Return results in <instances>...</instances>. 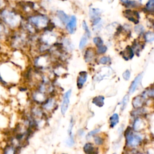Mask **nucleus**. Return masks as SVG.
<instances>
[{
  "label": "nucleus",
  "mask_w": 154,
  "mask_h": 154,
  "mask_svg": "<svg viewBox=\"0 0 154 154\" xmlns=\"http://www.w3.org/2000/svg\"><path fill=\"white\" fill-rule=\"evenodd\" d=\"M12 30L3 22L0 21V42H5L8 40Z\"/></svg>",
  "instance_id": "5"
},
{
  "label": "nucleus",
  "mask_w": 154,
  "mask_h": 154,
  "mask_svg": "<svg viewBox=\"0 0 154 154\" xmlns=\"http://www.w3.org/2000/svg\"><path fill=\"white\" fill-rule=\"evenodd\" d=\"M99 14H100V12H99L98 9L92 8L91 10H90V17L92 18V19H95V18L98 17Z\"/></svg>",
  "instance_id": "22"
},
{
  "label": "nucleus",
  "mask_w": 154,
  "mask_h": 154,
  "mask_svg": "<svg viewBox=\"0 0 154 154\" xmlns=\"http://www.w3.org/2000/svg\"><path fill=\"white\" fill-rule=\"evenodd\" d=\"M57 16L60 19V20L64 24H66L69 21V16L63 11L59 10L57 12Z\"/></svg>",
  "instance_id": "19"
},
{
  "label": "nucleus",
  "mask_w": 154,
  "mask_h": 154,
  "mask_svg": "<svg viewBox=\"0 0 154 154\" xmlns=\"http://www.w3.org/2000/svg\"><path fill=\"white\" fill-rule=\"evenodd\" d=\"M123 78L126 81H128L130 79V77H131V72L129 70H125L123 73Z\"/></svg>",
  "instance_id": "29"
},
{
  "label": "nucleus",
  "mask_w": 154,
  "mask_h": 154,
  "mask_svg": "<svg viewBox=\"0 0 154 154\" xmlns=\"http://www.w3.org/2000/svg\"><path fill=\"white\" fill-rule=\"evenodd\" d=\"M93 42L98 47H101L102 46V45H103V40H102L101 38H99V37L95 38L93 39Z\"/></svg>",
  "instance_id": "28"
},
{
  "label": "nucleus",
  "mask_w": 154,
  "mask_h": 154,
  "mask_svg": "<svg viewBox=\"0 0 154 154\" xmlns=\"http://www.w3.org/2000/svg\"><path fill=\"white\" fill-rule=\"evenodd\" d=\"M99 131H100V129H96V130H95L92 131H90L87 134V138H90V137L93 136V135H95L96 134H97Z\"/></svg>",
  "instance_id": "33"
},
{
  "label": "nucleus",
  "mask_w": 154,
  "mask_h": 154,
  "mask_svg": "<svg viewBox=\"0 0 154 154\" xmlns=\"http://www.w3.org/2000/svg\"><path fill=\"white\" fill-rule=\"evenodd\" d=\"M124 16L127 19L134 24H138L139 22L140 16L136 11H133L131 10H126L124 11Z\"/></svg>",
  "instance_id": "7"
},
{
  "label": "nucleus",
  "mask_w": 154,
  "mask_h": 154,
  "mask_svg": "<svg viewBox=\"0 0 154 154\" xmlns=\"http://www.w3.org/2000/svg\"><path fill=\"white\" fill-rule=\"evenodd\" d=\"M144 39L148 42H152L154 40V34L152 31H148L144 34Z\"/></svg>",
  "instance_id": "20"
},
{
  "label": "nucleus",
  "mask_w": 154,
  "mask_h": 154,
  "mask_svg": "<svg viewBox=\"0 0 154 154\" xmlns=\"http://www.w3.org/2000/svg\"><path fill=\"white\" fill-rule=\"evenodd\" d=\"M20 147L16 146L10 142H6L0 147V154H18Z\"/></svg>",
  "instance_id": "3"
},
{
  "label": "nucleus",
  "mask_w": 154,
  "mask_h": 154,
  "mask_svg": "<svg viewBox=\"0 0 154 154\" xmlns=\"http://www.w3.org/2000/svg\"><path fill=\"white\" fill-rule=\"evenodd\" d=\"M76 26H77L76 17L75 16H71L70 19L66 26V29L70 34H73L75 32Z\"/></svg>",
  "instance_id": "10"
},
{
  "label": "nucleus",
  "mask_w": 154,
  "mask_h": 154,
  "mask_svg": "<svg viewBox=\"0 0 154 154\" xmlns=\"http://www.w3.org/2000/svg\"><path fill=\"white\" fill-rule=\"evenodd\" d=\"M141 121L140 119H136L134 122V129L135 131H139L140 130V127H141Z\"/></svg>",
  "instance_id": "27"
},
{
  "label": "nucleus",
  "mask_w": 154,
  "mask_h": 154,
  "mask_svg": "<svg viewBox=\"0 0 154 154\" xmlns=\"http://www.w3.org/2000/svg\"><path fill=\"white\" fill-rule=\"evenodd\" d=\"M119 116L117 114L114 113L113 114L110 118V127L111 128H114L117 124L119 123Z\"/></svg>",
  "instance_id": "18"
},
{
  "label": "nucleus",
  "mask_w": 154,
  "mask_h": 154,
  "mask_svg": "<svg viewBox=\"0 0 154 154\" xmlns=\"http://www.w3.org/2000/svg\"><path fill=\"white\" fill-rule=\"evenodd\" d=\"M87 79V73L86 72H81L77 78V86L79 89L83 87Z\"/></svg>",
  "instance_id": "11"
},
{
  "label": "nucleus",
  "mask_w": 154,
  "mask_h": 154,
  "mask_svg": "<svg viewBox=\"0 0 154 154\" xmlns=\"http://www.w3.org/2000/svg\"><path fill=\"white\" fill-rule=\"evenodd\" d=\"M20 78L16 65L9 60L0 59V84L7 88L15 87Z\"/></svg>",
  "instance_id": "1"
},
{
  "label": "nucleus",
  "mask_w": 154,
  "mask_h": 154,
  "mask_svg": "<svg viewBox=\"0 0 154 154\" xmlns=\"http://www.w3.org/2000/svg\"><path fill=\"white\" fill-rule=\"evenodd\" d=\"M9 93L8 89L0 84V104H3V102L5 101Z\"/></svg>",
  "instance_id": "13"
},
{
  "label": "nucleus",
  "mask_w": 154,
  "mask_h": 154,
  "mask_svg": "<svg viewBox=\"0 0 154 154\" xmlns=\"http://www.w3.org/2000/svg\"><path fill=\"white\" fill-rule=\"evenodd\" d=\"M129 95H126L124 96L123 99V100H122V104H121V109L122 110H123L126 106L127 105V103L129 101Z\"/></svg>",
  "instance_id": "24"
},
{
  "label": "nucleus",
  "mask_w": 154,
  "mask_h": 154,
  "mask_svg": "<svg viewBox=\"0 0 154 154\" xmlns=\"http://www.w3.org/2000/svg\"><path fill=\"white\" fill-rule=\"evenodd\" d=\"M107 47L102 45V46L98 47L97 49V52L99 54H104L107 51Z\"/></svg>",
  "instance_id": "31"
},
{
  "label": "nucleus",
  "mask_w": 154,
  "mask_h": 154,
  "mask_svg": "<svg viewBox=\"0 0 154 154\" xmlns=\"http://www.w3.org/2000/svg\"><path fill=\"white\" fill-rule=\"evenodd\" d=\"M134 31H135V32L137 34H142L144 32V27H143V25H138L135 26Z\"/></svg>",
  "instance_id": "26"
},
{
  "label": "nucleus",
  "mask_w": 154,
  "mask_h": 154,
  "mask_svg": "<svg viewBox=\"0 0 154 154\" xmlns=\"http://www.w3.org/2000/svg\"><path fill=\"white\" fill-rule=\"evenodd\" d=\"M94 141L95 142V143L97 144V145H101V144L103 143L104 140L103 139L100 137H95L94 138Z\"/></svg>",
  "instance_id": "32"
},
{
  "label": "nucleus",
  "mask_w": 154,
  "mask_h": 154,
  "mask_svg": "<svg viewBox=\"0 0 154 154\" xmlns=\"http://www.w3.org/2000/svg\"><path fill=\"white\" fill-rule=\"evenodd\" d=\"M9 122L8 121V116L5 113L0 112V130H5L8 128Z\"/></svg>",
  "instance_id": "9"
},
{
  "label": "nucleus",
  "mask_w": 154,
  "mask_h": 154,
  "mask_svg": "<svg viewBox=\"0 0 154 154\" xmlns=\"http://www.w3.org/2000/svg\"><path fill=\"white\" fill-rule=\"evenodd\" d=\"M142 77H143L142 74H139L135 78V79H134V81L131 83V85L130 87V88H129L130 93L132 94L135 91V90H136V89L137 88L139 85L140 84L141 82Z\"/></svg>",
  "instance_id": "8"
},
{
  "label": "nucleus",
  "mask_w": 154,
  "mask_h": 154,
  "mask_svg": "<svg viewBox=\"0 0 154 154\" xmlns=\"http://www.w3.org/2000/svg\"><path fill=\"white\" fill-rule=\"evenodd\" d=\"M0 21L13 31L20 25L21 18L14 9L6 7L0 10Z\"/></svg>",
  "instance_id": "2"
},
{
  "label": "nucleus",
  "mask_w": 154,
  "mask_h": 154,
  "mask_svg": "<svg viewBox=\"0 0 154 154\" xmlns=\"http://www.w3.org/2000/svg\"><path fill=\"white\" fill-rule=\"evenodd\" d=\"M99 62L102 65H108L111 63V59L108 57H102L99 60Z\"/></svg>",
  "instance_id": "25"
},
{
  "label": "nucleus",
  "mask_w": 154,
  "mask_h": 154,
  "mask_svg": "<svg viewBox=\"0 0 154 154\" xmlns=\"http://www.w3.org/2000/svg\"><path fill=\"white\" fill-rule=\"evenodd\" d=\"M95 57V52L92 48H88L86 51L85 54V60L86 62L91 61Z\"/></svg>",
  "instance_id": "16"
},
{
  "label": "nucleus",
  "mask_w": 154,
  "mask_h": 154,
  "mask_svg": "<svg viewBox=\"0 0 154 154\" xmlns=\"http://www.w3.org/2000/svg\"><path fill=\"white\" fill-rule=\"evenodd\" d=\"M7 7L6 4L5 0H0V10Z\"/></svg>",
  "instance_id": "35"
},
{
  "label": "nucleus",
  "mask_w": 154,
  "mask_h": 154,
  "mask_svg": "<svg viewBox=\"0 0 154 154\" xmlns=\"http://www.w3.org/2000/svg\"><path fill=\"white\" fill-rule=\"evenodd\" d=\"M123 57L126 60H128L129 59H131L134 56V52L132 48L130 47H127L122 52Z\"/></svg>",
  "instance_id": "14"
},
{
  "label": "nucleus",
  "mask_w": 154,
  "mask_h": 154,
  "mask_svg": "<svg viewBox=\"0 0 154 154\" xmlns=\"http://www.w3.org/2000/svg\"><path fill=\"white\" fill-rule=\"evenodd\" d=\"M114 154H115V153H114Z\"/></svg>",
  "instance_id": "37"
},
{
  "label": "nucleus",
  "mask_w": 154,
  "mask_h": 154,
  "mask_svg": "<svg viewBox=\"0 0 154 154\" xmlns=\"http://www.w3.org/2000/svg\"><path fill=\"white\" fill-rule=\"evenodd\" d=\"M82 25H83V29L86 31V34L88 35V36H90V31H89V30H88V26H87V24H86V22L85 21H83Z\"/></svg>",
  "instance_id": "34"
},
{
  "label": "nucleus",
  "mask_w": 154,
  "mask_h": 154,
  "mask_svg": "<svg viewBox=\"0 0 154 154\" xmlns=\"http://www.w3.org/2000/svg\"><path fill=\"white\" fill-rule=\"evenodd\" d=\"M29 22L31 25L38 27H40L41 26H45L47 24L48 19L44 16H33L29 17Z\"/></svg>",
  "instance_id": "4"
},
{
  "label": "nucleus",
  "mask_w": 154,
  "mask_h": 154,
  "mask_svg": "<svg viewBox=\"0 0 154 154\" xmlns=\"http://www.w3.org/2000/svg\"><path fill=\"white\" fill-rule=\"evenodd\" d=\"M66 143H67V144L69 146H74V137H73V135H69V139L66 141Z\"/></svg>",
  "instance_id": "30"
},
{
  "label": "nucleus",
  "mask_w": 154,
  "mask_h": 154,
  "mask_svg": "<svg viewBox=\"0 0 154 154\" xmlns=\"http://www.w3.org/2000/svg\"><path fill=\"white\" fill-rule=\"evenodd\" d=\"M86 154H98V151L96 148L90 143H86L83 148Z\"/></svg>",
  "instance_id": "12"
},
{
  "label": "nucleus",
  "mask_w": 154,
  "mask_h": 154,
  "mask_svg": "<svg viewBox=\"0 0 154 154\" xmlns=\"http://www.w3.org/2000/svg\"><path fill=\"white\" fill-rule=\"evenodd\" d=\"M92 103L99 107H102L104 104V97L102 96H98L94 98Z\"/></svg>",
  "instance_id": "15"
},
{
  "label": "nucleus",
  "mask_w": 154,
  "mask_h": 154,
  "mask_svg": "<svg viewBox=\"0 0 154 154\" xmlns=\"http://www.w3.org/2000/svg\"><path fill=\"white\" fill-rule=\"evenodd\" d=\"M121 1H122V3H123L124 4H128V3H129L128 0H121Z\"/></svg>",
  "instance_id": "36"
},
{
  "label": "nucleus",
  "mask_w": 154,
  "mask_h": 154,
  "mask_svg": "<svg viewBox=\"0 0 154 154\" xmlns=\"http://www.w3.org/2000/svg\"><path fill=\"white\" fill-rule=\"evenodd\" d=\"M143 98L140 96H136L135 98H134L133 101H132V105H133V107L135 108H138L139 107H140L142 104H143Z\"/></svg>",
  "instance_id": "17"
},
{
  "label": "nucleus",
  "mask_w": 154,
  "mask_h": 154,
  "mask_svg": "<svg viewBox=\"0 0 154 154\" xmlns=\"http://www.w3.org/2000/svg\"><path fill=\"white\" fill-rule=\"evenodd\" d=\"M87 43V36H83L79 42V49H83L86 47Z\"/></svg>",
  "instance_id": "21"
},
{
  "label": "nucleus",
  "mask_w": 154,
  "mask_h": 154,
  "mask_svg": "<svg viewBox=\"0 0 154 154\" xmlns=\"http://www.w3.org/2000/svg\"><path fill=\"white\" fill-rule=\"evenodd\" d=\"M71 93H72V90L70 89L65 93L64 96H63V99L61 105V113L63 115L65 114V113H66L68 109Z\"/></svg>",
  "instance_id": "6"
},
{
  "label": "nucleus",
  "mask_w": 154,
  "mask_h": 154,
  "mask_svg": "<svg viewBox=\"0 0 154 154\" xmlns=\"http://www.w3.org/2000/svg\"><path fill=\"white\" fill-rule=\"evenodd\" d=\"M146 9L149 12H153L154 10V0H149L146 4Z\"/></svg>",
  "instance_id": "23"
}]
</instances>
